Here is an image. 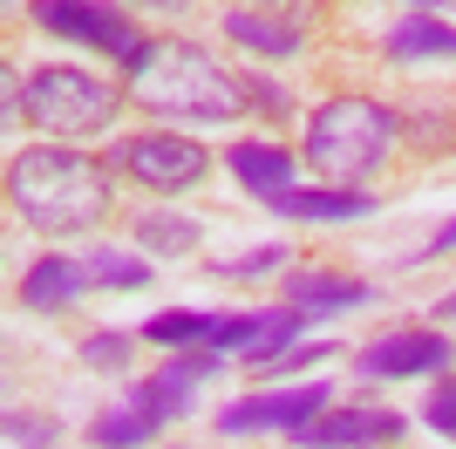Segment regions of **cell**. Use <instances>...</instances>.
Here are the masks:
<instances>
[{"label":"cell","mask_w":456,"mask_h":449,"mask_svg":"<svg viewBox=\"0 0 456 449\" xmlns=\"http://www.w3.org/2000/svg\"><path fill=\"white\" fill-rule=\"evenodd\" d=\"M7 198L41 239H69L110 218V170L69 143H28L7 164Z\"/></svg>","instance_id":"cell-1"},{"label":"cell","mask_w":456,"mask_h":449,"mask_svg":"<svg viewBox=\"0 0 456 449\" xmlns=\"http://www.w3.org/2000/svg\"><path fill=\"white\" fill-rule=\"evenodd\" d=\"M130 95L157 116H191V123H239L252 110V89L232 82L198 41H143V55L123 61Z\"/></svg>","instance_id":"cell-2"},{"label":"cell","mask_w":456,"mask_h":449,"mask_svg":"<svg viewBox=\"0 0 456 449\" xmlns=\"http://www.w3.org/2000/svg\"><path fill=\"white\" fill-rule=\"evenodd\" d=\"M402 123L388 102H368V95H334L314 110L306 123V164L321 170L334 191H362L381 164H388V150H395Z\"/></svg>","instance_id":"cell-3"},{"label":"cell","mask_w":456,"mask_h":449,"mask_svg":"<svg viewBox=\"0 0 456 449\" xmlns=\"http://www.w3.org/2000/svg\"><path fill=\"white\" fill-rule=\"evenodd\" d=\"M123 95L89 69H41L28 82V123H41L48 136H102L116 123Z\"/></svg>","instance_id":"cell-4"},{"label":"cell","mask_w":456,"mask_h":449,"mask_svg":"<svg viewBox=\"0 0 456 449\" xmlns=\"http://www.w3.org/2000/svg\"><path fill=\"white\" fill-rule=\"evenodd\" d=\"M110 170L136 177L143 191H191L205 177V150L191 136H171V130H143V136H123L110 150Z\"/></svg>","instance_id":"cell-5"},{"label":"cell","mask_w":456,"mask_h":449,"mask_svg":"<svg viewBox=\"0 0 456 449\" xmlns=\"http://www.w3.org/2000/svg\"><path fill=\"white\" fill-rule=\"evenodd\" d=\"M35 20L61 41H82V48H102V55H123V61H136L143 41H151V35H136V20L123 7H110V0H41Z\"/></svg>","instance_id":"cell-6"},{"label":"cell","mask_w":456,"mask_h":449,"mask_svg":"<svg viewBox=\"0 0 456 449\" xmlns=\"http://www.w3.org/2000/svg\"><path fill=\"white\" fill-rule=\"evenodd\" d=\"M321 409H334L327 381H300V388H266V395H246V402L218 409V436H273V429L300 436Z\"/></svg>","instance_id":"cell-7"},{"label":"cell","mask_w":456,"mask_h":449,"mask_svg":"<svg viewBox=\"0 0 456 449\" xmlns=\"http://www.w3.org/2000/svg\"><path fill=\"white\" fill-rule=\"evenodd\" d=\"M306 28H314V0H232L225 7V35L266 61L300 55Z\"/></svg>","instance_id":"cell-8"},{"label":"cell","mask_w":456,"mask_h":449,"mask_svg":"<svg viewBox=\"0 0 456 449\" xmlns=\"http://www.w3.org/2000/svg\"><path fill=\"white\" fill-rule=\"evenodd\" d=\"M450 368V334H429V327H395V334L368 340L354 355L362 381H395V374H436Z\"/></svg>","instance_id":"cell-9"},{"label":"cell","mask_w":456,"mask_h":449,"mask_svg":"<svg viewBox=\"0 0 456 449\" xmlns=\"http://www.w3.org/2000/svg\"><path fill=\"white\" fill-rule=\"evenodd\" d=\"M211 374H218V347H177L157 374L136 381V395H143V409L157 422H177V415H191V402H198V388H205Z\"/></svg>","instance_id":"cell-10"},{"label":"cell","mask_w":456,"mask_h":449,"mask_svg":"<svg viewBox=\"0 0 456 449\" xmlns=\"http://www.w3.org/2000/svg\"><path fill=\"white\" fill-rule=\"evenodd\" d=\"M402 436V415L395 409H321L293 443L300 449H381Z\"/></svg>","instance_id":"cell-11"},{"label":"cell","mask_w":456,"mask_h":449,"mask_svg":"<svg viewBox=\"0 0 456 449\" xmlns=\"http://www.w3.org/2000/svg\"><path fill=\"white\" fill-rule=\"evenodd\" d=\"M368 299H375V286H368V280H347V273H327V265H300V273H286V306H300L306 320L354 314V306H368Z\"/></svg>","instance_id":"cell-12"},{"label":"cell","mask_w":456,"mask_h":449,"mask_svg":"<svg viewBox=\"0 0 456 449\" xmlns=\"http://www.w3.org/2000/svg\"><path fill=\"white\" fill-rule=\"evenodd\" d=\"M89 265L82 259H61V252H48V259H35L28 273H20V306H35V314H61L69 299L89 293Z\"/></svg>","instance_id":"cell-13"},{"label":"cell","mask_w":456,"mask_h":449,"mask_svg":"<svg viewBox=\"0 0 456 449\" xmlns=\"http://www.w3.org/2000/svg\"><path fill=\"white\" fill-rule=\"evenodd\" d=\"M225 164H232V177H239L252 198H266V205H280L286 191H300V184H293V177H300V164H293L280 143H232Z\"/></svg>","instance_id":"cell-14"},{"label":"cell","mask_w":456,"mask_h":449,"mask_svg":"<svg viewBox=\"0 0 456 449\" xmlns=\"http://www.w3.org/2000/svg\"><path fill=\"white\" fill-rule=\"evenodd\" d=\"M381 55L402 61V69H409V61H456V28L416 7V14H402L395 28L381 35Z\"/></svg>","instance_id":"cell-15"},{"label":"cell","mask_w":456,"mask_h":449,"mask_svg":"<svg viewBox=\"0 0 456 449\" xmlns=\"http://www.w3.org/2000/svg\"><path fill=\"white\" fill-rule=\"evenodd\" d=\"M280 218H300V224H347V218H368L375 211V198L368 191H286Z\"/></svg>","instance_id":"cell-16"},{"label":"cell","mask_w":456,"mask_h":449,"mask_svg":"<svg viewBox=\"0 0 456 449\" xmlns=\"http://www.w3.org/2000/svg\"><path fill=\"white\" fill-rule=\"evenodd\" d=\"M157 429H164V422H157V415L143 409L136 381H130L123 395H116V402H110L102 415H95V443H102V449H136V443H151Z\"/></svg>","instance_id":"cell-17"},{"label":"cell","mask_w":456,"mask_h":449,"mask_svg":"<svg viewBox=\"0 0 456 449\" xmlns=\"http://www.w3.org/2000/svg\"><path fill=\"white\" fill-rule=\"evenodd\" d=\"M136 252L184 259V252H198V224L177 218V211H143V218H136Z\"/></svg>","instance_id":"cell-18"},{"label":"cell","mask_w":456,"mask_h":449,"mask_svg":"<svg viewBox=\"0 0 456 449\" xmlns=\"http://www.w3.org/2000/svg\"><path fill=\"white\" fill-rule=\"evenodd\" d=\"M82 265H89V280H95V286H110V293H136V286H151V265H143V252L95 245V252H82Z\"/></svg>","instance_id":"cell-19"},{"label":"cell","mask_w":456,"mask_h":449,"mask_svg":"<svg viewBox=\"0 0 456 449\" xmlns=\"http://www.w3.org/2000/svg\"><path fill=\"white\" fill-rule=\"evenodd\" d=\"M136 340L143 334H123V327H110V334L82 340V368H123V361L136 355Z\"/></svg>","instance_id":"cell-20"},{"label":"cell","mask_w":456,"mask_h":449,"mask_svg":"<svg viewBox=\"0 0 456 449\" xmlns=\"http://www.w3.org/2000/svg\"><path fill=\"white\" fill-rule=\"evenodd\" d=\"M280 265H286V245H259L246 259H218L211 273H218V280H259V273H280Z\"/></svg>","instance_id":"cell-21"},{"label":"cell","mask_w":456,"mask_h":449,"mask_svg":"<svg viewBox=\"0 0 456 449\" xmlns=\"http://www.w3.org/2000/svg\"><path fill=\"white\" fill-rule=\"evenodd\" d=\"M422 422L456 443V381H436V388H429V402H422Z\"/></svg>","instance_id":"cell-22"},{"label":"cell","mask_w":456,"mask_h":449,"mask_svg":"<svg viewBox=\"0 0 456 449\" xmlns=\"http://www.w3.org/2000/svg\"><path fill=\"white\" fill-rule=\"evenodd\" d=\"M327 355H334V340H306V347H286V355L266 361V368H321Z\"/></svg>","instance_id":"cell-23"},{"label":"cell","mask_w":456,"mask_h":449,"mask_svg":"<svg viewBox=\"0 0 456 449\" xmlns=\"http://www.w3.org/2000/svg\"><path fill=\"white\" fill-rule=\"evenodd\" d=\"M429 252H456V218H450V224H443L436 239H429Z\"/></svg>","instance_id":"cell-24"},{"label":"cell","mask_w":456,"mask_h":449,"mask_svg":"<svg viewBox=\"0 0 456 449\" xmlns=\"http://www.w3.org/2000/svg\"><path fill=\"white\" fill-rule=\"evenodd\" d=\"M409 7H422V14H429V7H436V0H409Z\"/></svg>","instance_id":"cell-25"},{"label":"cell","mask_w":456,"mask_h":449,"mask_svg":"<svg viewBox=\"0 0 456 449\" xmlns=\"http://www.w3.org/2000/svg\"><path fill=\"white\" fill-rule=\"evenodd\" d=\"M151 7H171V0H151Z\"/></svg>","instance_id":"cell-26"}]
</instances>
